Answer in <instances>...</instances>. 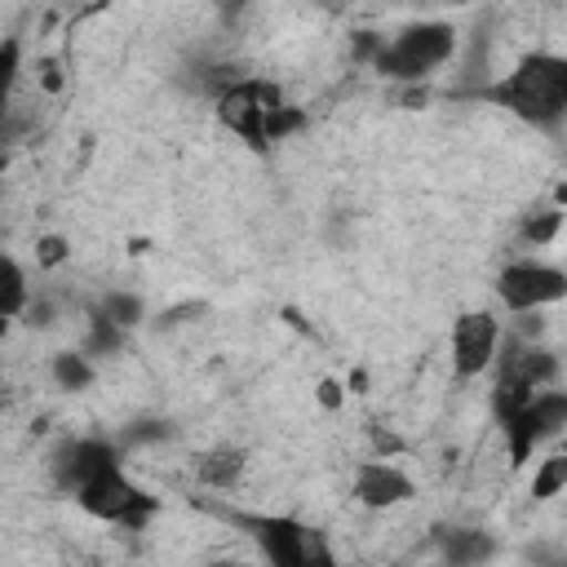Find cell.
Masks as SVG:
<instances>
[{
    "instance_id": "1",
    "label": "cell",
    "mask_w": 567,
    "mask_h": 567,
    "mask_svg": "<svg viewBox=\"0 0 567 567\" xmlns=\"http://www.w3.org/2000/svg\"><path fill=\"white\" fill-rule=\"evenodd\" d=\"M483 102H496L505 115L532 128H554L567 115V58L549 49L518 53L505 75L483 84Z\"/></svg>"
},
{
    "instance_id": "2",
    "label": "cell",
    "mask_w": 567,
    "mask_h": 567,
    "mask_svg": "<svg viewBox=\"0 0 567 567\" xmlns=\"http://www.w3.org/2000/svg\"><path fill=\"white\" fill-rule=\"evenodd\" d=\"M213 115L230 137H239L252 151H270L275 142H288L306 124L301 106H292L275 80H257V75H239L221 93H213Z\"/></svg>"
},
{
    "instance_id": "3",
    "label": "cell",
    "mask_w": 567,
    "mask_h": 567,
    "mask_svg": "<svg viewBox=\"0 0 567 567\" xmlns=\"http://www.w3.org/2000/svg\"><path fill=\"white\" fill-rule=\"evenodd\" d=\"M456 44H461V35H456L452 22H439V18L412 22V27L385 35V40L377 44L372 71H381V75L394 80V84H416V80L434 75L439 66H447V62L456 58Z\"/></svg>"
},
{
    "instance_id": "4",
    "label": "cell",
    "mask_w": 567,
    "mask_h": 567,
    "mask_svg": "<svg viewBox=\"0 0 567 567\" xmlns=\"http://www.w3.org/2000/svg\"><path fill=\"white\" fill-rule=\"evenodd\" d=\"M244 527L252 532L266 567H341L337 545L319 523L292 514H252Z\"/></svg>"
},
{
    "instance_id": "5",
    "label": "cell",
    "mask_w": 567,
    "mask_h": 567,
    "mask_svg": "<svg viewBox=\"0 0 567 567\" xmlns=\"http://www.w3.org/2000/svg\"><path fill=\"white\" fill-rule=\"evenodd\" d=\"M75 505L97 518V523H111V527H124V532H142L155 514V501L124 474V465H111L102 470L97 478H89L80 492H75Z\"/></svg>"
},
{
    "instance_id": "6",
    "label": "cell",
    "mask_w": 567,
    "mask_h": 567,
    "mask_svg": "<svg viewBox=\"0 0 567 567\" xmlns=\"http://www.w3.org/2000/svg\"><path fill=\"white\" fill-rule=\"evenodd\" d=\"M563 292H567V275L540 257L505 261L496 275V297L509 315H536V310L563 301Z\"/></svg>"
},
{
    "instance_id": "7",
    "label": "cell",
    "mask_w": 567,
    "mask_h": 567,
    "mask_svg": "<svg viewBox=\"0 0 567 567\" xmlns=\"http://www.w3.org/2000/svg\"><path fill=\"white\" fill-rule=\"evenodd\" d=\"M501 346V319L492 310H461L447 332V359L456 377H483Z\"/></svg>"
},
{
    "instance_id": "8",
    "label": "cell",
    "mask_w": 567,
    "mask_h": 567,
    "mask_svg": "<svg viewBox=\"0 0 567 567\" xmlns=\"http://www.w3.org/2000/svg\"><path fill=\"white\" fill-rule=\"evenodd\" d=\"M567 425V394L563 390H540L518 416H509L501 425L505 434V447H509V461H527L545 439H554L558 430Z\"/></svg>"
},
{
    "instance_id": "9",
    "label": "cell",
    "mask_w": 567,
    "mask_h": 567,
    "mask_svg": "<svg viewBox=\"0 0 567 567\" xmlns=\"http://www.w3.org/2000/svg\"><path fill=\"white\" fill-rule=\"evenodd\" d=\"M111 465H120V443H111L102 434H80V439H66L49 456V478H53V487H62V492L75 496L89 478H97Z\"/></svg>"
},
{
    "instance_id": "10",
    "label": "cell",
    "mask_w": 567,
    "mask_h": 567,
    "mask_svg": "<svg viewBox=\"0 0 567 567\" xmlns=\"http://www.w3.org/2000/svg\"><path fill=\"white\" fill-rule=\"evenodd\" d=\"M350 492H354V501L363 505V509H399V505H408L412 496H416V483H412V474L399 465V461H385V456H368V461H359L354 465V474H350Z\"/></svg>"
},
{
    "instance_id": "11",
    "label": "cell",
    "mask_w": 567,
    "mask_h": 567,
    "mask_svg": "<svg viewBox=\"0 0 567 567\" xmlns=\"http://www.w3.org/2000/svg\"><path fill=\"white\" fill-rule=\"evenodd\" d=\"M190 470H195V483H199V487L235 492V487H244V478H248V452L235 447V443H213V447H204V452L190 461Z\"/></svg>"
},
{
    "instance_id": "12",
    "label": "cell",
    "mask_w": 567,
    "mask_h": 567,
    "mask_svg": "<svg viewBox=\"0 0 567 567\" xmlns=\"http://www.w3.org/2000/svg\"><path fill=\"white\" fill-rule=\"evenodd\" d=\"M439 554H443V567H483L496 554V540L483 527H452L443 532Z\"/></svg>"
},
{
    "instance_id": "13",
    "label": "cell",
    "mask_w": 567,
    "mask_h": 567,
    "mask_svg": "<svg viewBox=\"0 0 567 567\" xmlns=\"http://www.w3.org/2000/svg\"><path fill=\"white\" fill-rule=\"evenodd\" d=\"M27 301H31L27 270H22L9 252H0V332L9 328V319H18V315L27 310Z\"/></svg>"
},
{
    "instance_id": "14",
    "label": "cell",
    "mask_w": 567,
    "mask_h": 567,
    "mask_svg": "<svg viewBox=\"0 0 567 567\" xmlns=\"http://www.w3.org/2000/svg\"><path fill=\"white\" fill-rule=\"evenodd\" d=\"M49 372H53V381H58L62 390H89V385L97 381V368H93V359H89L84 350H62V354H53Z\"/></svg>"
},
{
    "instance_id": "15",
    "label": "cell",
    "mask_w": 567,
    "mask_h": 567,
    "mask_svg": "<svg viewBox=\"0 0 567 567\" xmlns=\"http://www.w3.org/2000/svg\"><path fill=\"white\" fill-rule=\"evenodd\" d=\"M563 487H567V456L563 452H549L536 465V474H532V501H554Z\"/></svg>"
},
{
    "instance_id": "16",
    "label": "cell",
    "mask_w": 567,
    "mask_h": 567,
    "mask_svg": "<svg viewBox=\"0 0 567 567\" xmlns=\"http://www.w3.org/2000/svg\"><path fill=\"white\" fill-rule=\"evenodd\" d=\"M558 230H563V208H558V204L536 208V213H527V217H523V244H532V248L554 244V239H558Z\"/></svg>"
},
{
    "instance_id": "17",
    "label": "cell",
    "mask_w": 567,
    "mask_h": 567,
    "mask_svg": "<svg viewBox=\"0 0 567 567\" xmlns=\"http://www.w3.org/2000/svg\"><path fill=\"white\" fill-rule=\"evenodd\" d=\"M97 315L111 323V328H133L137 319H142V297H133V292H120V288H111L106 297H102V306H97Z\"/></svg>"
},
{
    "instance_id": "18",
    "label": "cell",
    "mask_w": 567,
    "mask_h": 567,
    "mask_svg": "<svg viewBox=\"0 0 567 567\" xmlns=\"http://www.w3.org/2000/svg\"><path fill=\"white\" fill-rule=\"evenodd\" d=\"M71 257V244L62 239V235H44L40 244H35V261L40 266H62Z\"/></svg>"
},
{
    "instance_id": "19",
    "label": "cell",
    "mask_w": 567,
    "mask_h": 567,
    "mask_svg": "<svg viewBox=\"0 0 567 567\" xmlns=\"http://www.w3.org/2000/svg\"><path fill=\"white\" fill-rule=\"evenodd\" d=\"M319 403L323 408H337L341 403V385L337 381H319Z\"/></svg>"
},
{
    "instance_id": "20",
    "label": "cell",
    "mask_w": 567,
    "mask_h": 567,
    "mask_svg": "<svg viewBox=\"0 0 567 567\" xmlns=\"http://www.w3.org/2000/svg\"><path fill=\"white\" fill-rule=\"evenodd\" d=\"M213 567H266V563H248V558H217Z\"/></svg>"
}]
</instances>
